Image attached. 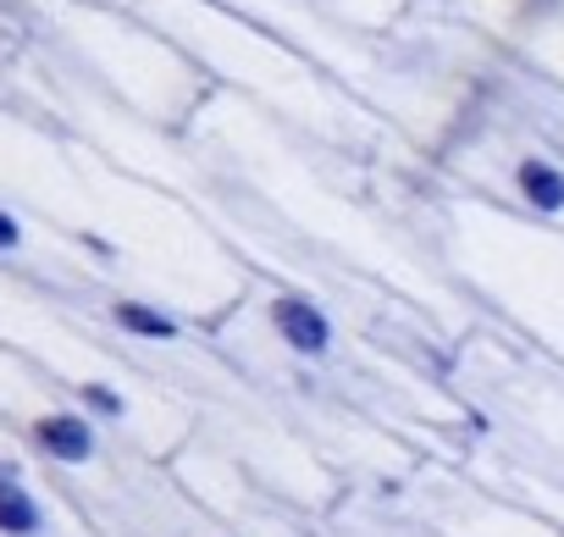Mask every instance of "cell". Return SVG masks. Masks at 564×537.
Instances as JSON below:
<instances>
[{
    "instance_id": "obj_1",
    "label": "cell",
    "mask_w": 564,
    "mask_h": 537,
    "mask_svg": "<svg viewBox=\"0 0 564 537\" xmlns=\"http://www.w3.org/2000/svg\"><path fill=\"white\" fill-rule=\"evenodd\" d=\"M265 322H271V333L289 344L300 361H327L333 344H338L333 316H327L311 294H276V300L265 305Z\"/></svg>"
},
{
    "instance_id": "obj_2",
    "label": "cell",
    "mask_w": 564,
    "mask_h": 537,
    "mask_svg": "<svg viewBox=\"0 0 564 537\" xmlns=\"http://www.w3.org/2000/svg\"><path fill=\"white\" fill-rule=\"evenodd\" d=\"M29 443L56 465H89L100 454V432L84 410H45L29 421Z\"/></svg>"
},
{
    "instance_id": "obj_3",
    "label": "cell",
    "mask_w": 564,
    "mask_h": 537,
    "mask_svg": "<svg viewBox=\"0 0 564 537\" xmlns=\"http://www.w3.org/2000/svg\"><path fill=\"white\" fill-rule=\"evenodd\" d=\"M514 194L542 216H564V167H553L547 155L514 161Z\"/></svg>"
},
{
    "instance_id": "obj_4",
    "label": "cell",
    "mask_w": 564,
    "mask_h": 537,
    "mask_svg": "<svg viewBox=\"0 0 564 537\" xmlns=\"http://www.w3.org/2000/svg\"><path fill=\"white\" fill-rule=\"evenodd\" d=\"M51 515L23 476H0V537H45Z\"/></svg>"
},
{
    "instance_id": "obj_5",
    "label": "cell",
    "mask_w": 564,
    "mask_h": 537,
    "mask_svg": "<svg viewBox=\"0 0 564 537\" xmlns=\"http://www.w3.org/2000/svg\"><path fill=\"white\" fill-rule=\"evenodd\" d=\"M111 327L128 333V339H144V344H177L183 339V322L150 300H117L111 305Z\"/></svg>"
},
{
    "instance_id": "obj_6",
    "label": "cell",
    "mask_w": 564,
    "mask_h": 537,
    "mask_svg": "<svg viewBox=\"0 0 564 537\" xmlns=\"http://www.w3.org/2000/svg\"><path fill=\"white\" fill-rule=\"evenodd\" d=\"M78 405H84L89 421H128V394L111 388V383H100V377L78 383Z\"/></svg>"
},
{
    "instance_id": "obj_7",
    "label": "cell",
    "mask_w": 564,
    "mask_h": 537,
    "mask_svg": "<svg viewBox=\"0 0 564 537\" xmlns=\"http://www.w3.org/2000/svg\"><path fill=\"white\" fill-rule=\"evenodd\" d=\"M12 249H23V222L0 205V255H12Z\"/></svg>"
},
{
    "instance_id": "obj_8",
    "label": "cell",
    "mask_w": 564,
    "mask_h": 537,
    "mask_svg": "<svg viewBox=\"0 0 564 537\" xmlns=\"http://www.w3.org/2000/svg\"><path fill=\"white\" fill-rule=\"evenodd\" d=\"M547 12H558V0H520V23H542Z\"/></svg>"
},
{
    "instance_id": "obj_9",
    "label": "cell",
    "mask_w": 564,
    "mask_h": 537,
    "mask_svg": "<svg viewBox=\"0 0 564 537\" xmlns=\"http://www.w3.org/2000/svg\"><path fill=\"white\" fill-rule=\"evenodd\" d=\"M84 249H89V255H100V260H117V244H111V238H100V233H84Z\"/></svg>"
}]
</instances>
